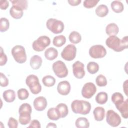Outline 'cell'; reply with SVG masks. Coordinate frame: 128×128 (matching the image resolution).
I'll return each instance as SVG.
<instances>
[{
  "label": "cell",
  "mask_w": 128,
  "mask_h": 128,
  "mask_svg": "<svg viewBox=\"0 0 128 128\" xmlns=\"http://www.w3.org/2000/svg\"><path fill=\"white\" fill-rule=\"evenodd\" d=\"M106 44L110 48L116 52H120L128 48V36H125L122 40L116 36H110L106 40Z\"/></svg>",
  "instance_id": "cell-1"
},
{
  "label": "cell",
  "mask_w": 128,
  "mask_h": 128,
  "mask_svg": "<svg viewBox=\"0 0 128 128\" xmlns=\"http://www.w3.org/2000/svg\"><path fill=\"white\" fill-rule=\"evenodd\" d=\"M71 108L74 114L86 115L90 112L91 104L86 100H76L72 102Z\"/></svg>",
  "instance_id": "cell-2"
},
{
  "label": "cell",
  "mask_w": 128,
  "mask_h": 128,
  "mask_svg": "<svg viewBox=\"0 0 128 128\" xmlns=\"http://www.w3.org/2000/svg\"><path fill=\"white\" fill-rule=\"evenodd\" d=\"M32 108L31 106L28 103L22 104L19 108V122L22 125H26L31 120V114Z\"/></svg>",
  "instance_id": "cell-3"
},
{
  "label": "cell",
  "mask_w": 128,
  "mask_h": 128,
  "mask_svg": "<svg viewBox=\"0 0 128 128\" xmlns=\"http://www.w3.org/2000/svg\"><path fill=\"white\" fill-rule=\"evenodd\" d=\"M26 83L32 94H37L42 90V86L38 76L34 74L28 75L26 80Z\"/></svg>",
  "instance_id": "cell-4"
},
{
  "label": "cell",
  "mask_w": 128,
  "mask_h": 128,
  "mask_svg": "<svg viewBox=\"0 0 128 128\" xmlns=\"http://www.w3.org/2000/svg\"><path fill=\"white\" fill-rule=\"evenodd\" d=\"M12 54L14 60L19 64L24 63L27 59L26 50L24 47L20 45L14 46L11 50Z\"/></svg>",
  "instance_id": "cell-5"
},
{
  "label": "cell",
  "mask_w": 128,
  "mask_h": 128,
  "mask_svg": "<svg viewBox=\"0 0 128 128\" xmlns=\"http://www.w3.org/2000/svg\"><path fill=\"white\" fill-rule=\"evenodd\" d=\"M46 26L48 29L54 34L62 32L64 28V24L62 21L54 18H50L47 20Z\"/></svg>",
  "instance_id": "cell-6"
},
{
  "label": "cell",
  "mask_w": 128,
  "mask_h": 128,
  "mask_svg": "<svg viewBox=\"0 0 128 128\" xmlns=\"http://www.w3.org/2000/svg\"><path fill=\"white\" fill-rule=\"evenodd\" d=\"M50 44V40L46 36H42L34 41L32 46L34 50L36 52L43 51Z\"/></svg>",
  "instance_id": "cell-7"
},
{
  "label": "cell",
  "mask_w": 128,
  "mask_h": 128,
  "mask_svg": "<svg viewBox=\"0 0 128 128\" xmlns=\"http://www.w3.org/2000/svg\"><path fill=\"white\" fill-rule=\"evenodd\" d=\"M52 70L58 78H63L68 74V70L65 64L62 60H58L52 64Z\"/></svg>",
  "instance_id": "cell-8"
},
{
  "label": "cell",
  "mask_w": 128,
  "mask_h": 128,
  "mask_svg": "<svg viewBox=\"0 0 128 128\" xmlns=\"http://www.w3.org/2000/svg\"><path fill=\"white\" fill-rule=\"evenodd\" d=\"M76 48L72 44L67 45L61 52L62 58L66 61L72 60L76 56Z\"/></svg>",
  "instance_id": "cell-9"
},
{
  "label": "cell",
  "mask_w": 128,
  "mask_h": 128,
  "mask_svg": "<svg viewBox=\"0 0 128 128\" xmlns=\"http://www.w3.org/2000/svg\"><path fill=\"white\" fill-rule=\"evenodd\" d=\"M89 54L94 58H100L104 57L106 54L105 48L100 44H96L91 46L89 50Z\"/></svg>",
  "instance_id": "cell-10"
},
{
  "label": "cell",
  "mask_w": 128,
  "mask_h": 128,
  "mask_svg": "<svg viewBox=\"0 0 128 128\" xmlns=\"http://www.w3.org/2000/svg\"><path fill=\"white\" fill-rule=\"evenodd\" d=\"M106 121L112 127H116L121 123V118L119 114L112 110L107 111L106 114Z\"/></svg>",
  "instance_id": "cell-11"
},
{
  "label": "cell",
  "mask_w": 128,
  "mask_h": 128,
  "mask_svg": "<svg viewBox=\"0 0 128 128\" xmlns=\"http://www.w3.org/2000/svg\"><path fill=\"white\" fill-rule=\"evenodd\" d=\"M96 88L94 84L91 82L86 83L82 90V96L86 98H91L96 92Z\"/></svg>",
  "instance_id": "cell-12"
},
{
  "label": "cell",
  "mask_w": 128,
  "mask_h": 128,
  "mask_svg": "<svg viewBox=\"0 0 128 128\" xmlns=\"http://www.w3.org/2000/svg\"><path fill=\"white\" fill-rule=\"evenodd\" d=\"M84 64L80 61H76L72 64V72L74 76L78 79L83 78L85 75Z\"/></svg>",
  "instance_id": "cell-13"
},
{
  "label": "cell",
  "mask_w": 128,
  "mask_h": 128,
  "mask_svg": "<svg viewBox=\"0 0 128 128\" xmlns=\"http://www.w3.org/2000/svg\"><path fill=\"white\" fill-rule=\"evenodd\" d=\"M71 89V86L70 82L66 80L60 82L57 86V90L58 94L62 96L68 95Z\"/></svg>",
  "instance_id": "cell-14"
},
{
  "label": "cell",
  "mask_w": 128,
  "mask_h": 128,
  "mask_svg": "<svg viewBox=\"0 0 128 128\" xmlns=\"http://www.w3.org/2000/svg\"><path fill=\"white\" fill-rule=\"evenodd\" d=\"M33 104L36 110L42 111L47 106V100L44 96H38L34 100Z\"/></svg>",
  "instance_id": "cell-15"
},
{
  "label": "cell",
  "mask_w": 128,
  "mask_h": 128,
  "mask_svg": "<svg viewBox=\"0 0 128 128\" xmlns=\"http://www.w3.org/2000/svg\"><path fill=\"white\" fill-rule=\"evenodd\" d=\"M55 108L60 118L66 117L68 114V106L65 104L60 103L56 106Z\"/></svg>",
  "instance_id": "cell-16"
},
{
  "label": "cell",
  "mask_w": 128,
  "mask_h": 128,
  "mask_svg": "<svg viewBox=\"0 0 128 128\" xmlns=\"http://www.w3.org/2000/svg\"><path fill=\"white\" fill-rule=\"evenodd\" d=\"M124 118H128V100L126 99L121 104L116 106Z\"/></svg>",
  "instance_id": "cell-17"
},
{
  "label": "cell",
  "mask_w": 128,
  "mask_h": 128,
  "mask_svg": "<svg viewBox=\"0 0 128 128\" xmlns=\"http://www.w3.org/2000/svg\"><path fill=\"white\" fill-rule=\"evenodd\" d=\"M42 58L38 55L33 56L30 59V66L33 70H38L42 66Z\"/></svg>",
  "instance_id": "cell-18"
},
{
  "label": "cell",
  "mask_w": 128,
  "mask_h": 128,
  "mask_svg": "<svg viewBox=\"0 0 128 128\" xmlns=\"http://www.w3.org/2000/svg\"><path fill=\"white\" fill-rule=\"evenodd\" d=\"M93 114L96 120L102 121L105 116V110L102 107L97 106L94 110Z\"/></svg>",
  "instance_id": "cell-19"
},
{
  "label": "cell",
  "mask_w": 128,
  "mask_h": 128,
  "mask_svg": "<svg viewBox=\"0 0 128 128\" xmlns=\"http://www.w3.org/2000/svg\"><path fill=\"white\" fill-rule=\"evenodd\" d=\"M58 56V50L53 47H50L47 48L44 52V56L48 60H54L57 58Z\"/></svg>",
  "instance_id": "cell-20"
},
{
  "label": "cell",
  "mask_w": 128,
  "mask_h": 128,
  "mask_svg": "<svg viewBox=\"0 0 128 128\" xmlns=\"http://www.w3.org/2000/svg\"><path fill=\"white\" fill-rule=\"evenodd\" d=\"M10 14L12 17L15 19H20L22 18L24 12L23 10L15 6H12L10 10Z\"/></svg>",
  "instance_id": "cell-21"
},
{
  "label": "cell",
  "mask_w": 128,
  "mask_h": 128,
  "mask_svg": "<svg viewBox=\"0 0 128 128\" xmlns=\"http://www.w3.org/2000/svg\"><path fill=\"white\" fill-rule=\"evenodd\" d=\"M118 27L115 23H110L106 28V34L110 36H116L118 33Z\"/></svg>",
  "instance_id": "cell-22"
},
{
  "label": "cell",
  "mask_w": 128,
  "mask_h": 128,
  "mask_svg": "<svg viewBox=\"0 0 128 128\" xmlns=\"http://www.w3.org/2000/svg\"><path fill=\"white\" fill-rule=\"evenodd\" d=\"M2 96L6 102H12L16 99V93L12 90H7L4 92Z\"/></svg>",
  "instance_id": "cell-23"
},
{
  "label": "cell",
  "mask_w": 128,
  "mask_h": 128,
  "mask_svg": "<svg viewBox=\"0 0 128 128\" xmlns=\"http://www.w3.org/2000/svg\"><path fill=\"white\" fill-rule=\"evenodd\" d=\"M75 126L78 128H88L90 126V122L86 118L80 117L76 120Z\"/></svg>",
  "instance_id": "cell-24"
},
{
  "label": "cell",
  "mask_w": 128,
  "mask_h": 128,
  "mask_svg": "<svg viewBox=\"0 0 128 128\" xmlns=\"http://www.w3.org/2000/svg\"><path fill=\"white\" fill-rule=\"evenodd\" d=\"M96 14L99 17H104L108 13V8L105 4H100L96 9Z\"/></svg>",
  "instance_id": "cell-25"
},
{
  "label": "cell",
  "mask_w": 128,
  "mask_h": 128,
  "mask_svg": "<svg viewBox=\"0 0 128 128\" xmlns=\"http://www.w3.org/2000/svg\"><path fill=\"white\" fill-rule=\"evenodd\" d=\"M111 100L112 102L114 104L115 106H116L121 104L124 101V98L121 93L116 92L112 94Z\"/></svg>",
  "instance_id": "cell-26"
},
{
  "label": "cell",
  "mask_w": 128,
  "mask_h": 128,
  "mask_svg": "<svg viewBox=\"0 0 128 128\" xmlns=\"http://www.w3.org/2000/svg\"><path fill=\"white\" fill-rule=\"evenodd\" d=\"M110 6L112 10L116 13L122 12L124 8L122 3L119 0H114L111 2Z\"/></svg>",
  "instance_id": "cell-27"
},
{
  "label": "cell",
  "mask_w": 128,
  "mask_h": 128,
  "mask_svg": "<svg viewBox=\"0 0 128 128\" xmlns=\"http://www.w3.org/2000/svg\"><path fill=\"white\" fill-rule=\"evenodd\" d=\"M95 100L98 104H106L108 101V95L106 92H100L96 95Z\"/></svg>",
  "instance_id": "cell-28"
},
{
  "label": "cell",
  "mask_w": 128,
  "mask_h": 128,
  "mask_svg": "<svg viewBox=\"0 0 128 128\" xmlns=\"http://www.w3.org/2000/svg\"><path fill=\"white\" fill-rule=\"evenodd\" d=\"M68 39L70 42L74 44H77L82 40V36L79 32L76 31H72L68 36Z\"/></svg>",
  "instance_id": "cell-29"
},
{
  "label": "cell",
  "mask_w": 128,
  "mask_h": 128,
  "mask_svg": "<svg viewBox=\"0 0 128 128\" xmlns=\"http://www.w3.org/2000/svg\"><path fill=\"white\" fill-rule=\"evenodd\" d=\"M66 42V38L64 35H59L54 38L53 44L56 47L62 46Z\"/></svg>",
  "instance_id": "cell-30"
},
{
  "label": "cell",
  "mask_w": 128,
  "mask_h": 128,
  "mask_svg": "<svg viewBox=\"0 0 128 128\" xmlns=\"http://www.w3.org/2000/svg\"><path fill=\"white\" fill-rule=\"evenodd\" d=\"M42 82L44 86L47 87H51L54 85L56 83L55 78L50 76L47 75L43 77L42 78Z\"/></svg>",
  "instance_id": "cell-31"
},
{
  "label": "cell",
  "mask_w": 128,
  "mask_h": 128,
  "mask_svg": "<svg viewBox=\"0 0 128 128\" xmlns=\"http://www.w3.org/2000/svg\"><path fill=\"white\" fill-rule=\"evenodd\" d=\"M86 68L90 74H94L98 71L99 66L96 62H90L86 66Z\"/></svg>",
  "instance_id": "cell-32"
},
{
  "label": "cell",
  "mask_w": 128,
  "mask_h": 128,
  "mask_svg": "<svg viewBox=\"0 0 128 128\" xmlns=\"http://www.w3.org/2000/svg\"><path fill=\"white\" fill-rule=\"evenodd\" d=\"M12 6H16L22 10H26L28 8V1L26 0H10Z\"/></svg>",
  "instance_id": "cell-33"
},
{
  "label": "cell",
  "mask_w": 128,
  "mask_h": 128,
  "mask_svg": "<svg viewBox=\"0 0 128 128\" xmlns=\"http://www.w3.org/2000/svg\"><path fill=\"white\" fill-rule=\"evenodd\" d=\"M47 116L50 120H57L60 118L55 108H51L48 110Z\"/></svg>",
  "instance_id": "cell-34"
},
{
  "label": "cell",
  "mask_w": 128,
  "mask_h": 128,
  "mask_svg": "<svg viewBox=\"0 0 128 128\" xmlns=\"http://www.w3.org/2000/svg\"><path fill=\"white\" fill-rule=\"evenodd\" d=\"M10 27L9 20L6 18H2L0 19V31L4 32L6 31Z\"/></svg>",
  "instance_id": "cell-35"
},
{
  "label": "cell",
  "mask_w": 128,
  "mask_h": 128,
  "mask_svg": "<svg viewBox=\"0 0 128 128\" xmlns=\"http://www.w3.org/2000/svg\"><path fill=\"white\" fill-rule=\"evenodd\" d=\"M96 82L98 86H104L108 84L106 78L102 74L97 76L96 79Z\"/></svg>",
  "instance_id": "cell-36"
},
{
  "label": "cell",
  "mask_w": 128,
  "mask_h": 128,
  "mask_svg": "<svg viewBox=\"0 0 128 128\" xmlns=\"http://www.w3.org/2000/svg\"><path fill=\"white\" fill-rule=\"evenodd\" d=\"M17 94L18 99L20 100H25L29 96V92L26 88H20L17 92Z\"/></svg>",
  "instance_id": "cell-37"
},
{
  "label": "cell",
  "mask_w": 128,
  "mask_h": 128,
  "mask_svg": "<svg viewBox=\"0 0 128 128\" xmlns=\"http://www.w3.org/2000/svg\"><path fill=\"white\" fill-rule=\"evenodd\" d=\"M98 2V0H86L84 2L83 5L86 8H91L95 6Z\"/></svg>",
  "instance_id": "cell-38"
},
{
  "label": "cell",
  "mask_w": 128,
  "mask_h": 128,
  "mask_svg": "<svg viewBox=\"0 0 128 128\" xmlns=\"http://www.w3.org/2000/svg\"><path fill=\"white\" fill-rule=\"evenodd\" d=\"M0 66H2L6 64L7 62L8 58L6 55L4 53L2 47H0Z\"/></svg>",
  "instance_id": "cell-39"
},
{
  "label": "cell",
  "mask_w": 128,
  "mask_h": 128,
  "mask_svg": "<svg viewBox=\"0 0 128 128\" xmlns=\"http://www.w3.org/2000/svg\"><path fill=\"white\" fill-rule=\"evenodd\" d=\"M8 126L10 128H17L18 126V122L14 118L10 117L8 119Z\"/></svg>",
  "instance_id": "cell-40"
},
{
  "label": "cell",
  "mask_w": 128,
  "mask_h": 128,
  "mask_svg": "<svg viewBox=\"0 0 128 128\" xmlns=\"http://www.w3.org/2000/svg\"><path fill=\"white\" fill-rule=\"evenodd\" d=\"M0 86L2 87H6L8 86V80L2 72H0Z\"/></svg>",
  "instance_id": "cell-41"
},
{
  "label": "cell",
  "mask_w": 128,
  "mask_h": 128,
  "mask_svg": "<svg viewBox=\"0 0 128 128\" xmlns=\"http://www.w3.org/2000/svg\"><path fill=\"white\" fill-rule=\"evenodd\" d=\"M41 127L40 122L37 120H33L30 123V126L28 128H40Z\"/></svg>",
  "instance_id": "cell-42"
},
{
  "label": "cell",
  "mask_w": 128,
  "mask_h": 128,
  "mask_svg": "<svg viewBox=\"0 0 128 128\" xmlns=\"http://www.w3.org/2000/svg\"><path fill=\"white\" fill-rule=\"evenodd\" d=\"M8 6H9V4L8 1L6 0H0V6L2 10H5L8 7Z\"/></svg>",
  "instance_id": "cell-43"
},
{
  "label": "cell",
  "mask_w": 128,
  "mask_h": 128,
  "mask_svg": "<svg viewBox=\"0 0 128 128\" xmlns=\"http://www.w3.org/2000/svg\"><path fill=\"white\" fill-rule=\"evenodd\" d=\"M82 0H68V4L72 6H78L80 2Z\"/></svg>",
  "instance_id": "cell-44"
},
{
  "label": "cell",
  "mask_w": 128,
  "mask_h": 128,
  "mask_svg": "<svg viewBox=\"0 0 128 128\" xmlns=\"http://www.w3.org/2000/svg\"><path fill=\"white\" fill-rule=\"evenodd\" d=\"M123 90L126 96H128V80H126L123 84Z\"/></svg>",
  "instance_id": "cell-45"
},
{
  "label": "cell",
  "mask_w": 128,
  "mask_h": 128,
  "mask_svg": "<svg viewBox=\"0 0 128 128\" xmlns=\"http://www.w3.org/2000/svg\"><path fill=\"white\" fill-rule=\"evenodd\" d=\"M57 126L54 123L50 122L46 126V128H56Z\"/></svg>",
  "instance_id": "cell-46"
}]
</instances>
